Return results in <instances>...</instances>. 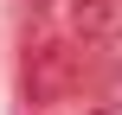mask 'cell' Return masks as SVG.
I'll return each instance as SVG.
<instances>
[{"instance_id": "5", "label": "cell", "mask_w": 122, "mask_h": 115, "mask_svg": "<svg viewBox=\"0 0 122 115\" xmlns=\"http://www.w3.org/2000/svg\"><path fill=\"white\" fill-rule=\"evenodd\" d=\"M90 115H122V109H90Z\"/></svg>"}, {"instance_id": "3", "label": "cell", "mask_w": 122, "mask_h": 115, "mask_svg": "<svg viewBox=\"0 0 122 115\" xmlns=\"http://www.w3.org/2000/svg\"><path fill=\"white\" fill-rule=\"evenodd\" d=\"M103 109H122V64H109V77H103Z\"/></svg>"}, {"instance_id": "1", "label": "cell", "mask_w": 122, "mask_h": 115, "mask_svg": "<svg viewBox=\"0 0 122 115\" xmlns=\"http://www.w3.org/2000/svg\"><path fill=\"white\" fill-rule=\"evenodd\" d=\"M71 77H77V45H71V38L32 45V58H26V96H32V102H58V96L71 90Z\"/></svg>"}, {"instance_id": "2", "label": "cell", "mask_w": 122, "mask_h": 115, "mask_svg": "<svg viewBox=\"0 0 122 115\" xmlns=\"http://www.w3.org/2000/svg\"><path fill=\"white\" fill-rule=\"evenodd\" d=\"M71 26L77 45H109L122 38V0H71Z\"/></svg>"}, {"instance_id": "4", "label": "cell", "mask_w": 122, "mask_h": 115, "mask_svg": "<svg viewBox=\"0 0 122 115\" xmlns=\"http://www.w3.org/2000/svg\"><path fill=\"white\" fill-rule=\"evenodd\" d=\"M26 6H32V13H45V6H58V0H26Z\"/></svg>"}]
</instances>
